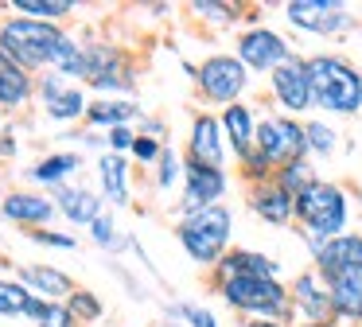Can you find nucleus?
I'll return each instance as SVG.
<instances>
[{
  "label": "nucleus",
  "instance_id": "1",
  "mask_svg": "<svg viewBox=\"0 0 362 327\" xmlns=\"http://www.w3.org/2000/svg\"><path fill=\"white\" fill-rule=\"evenodd\" d=\"M296 226L308 253H320L331 238L351 230V191L335 179H315L308 191L296 195Z\"/></svg>",
  "mask_w": 362,
  "mask_h": 327
},
{
  "label": "nucleus",
  "instance_id": "2",
  "mask_svg": "<svg viewBox=\"0 0 362 327\" xmlns=\"http://www.w3.org/2000/svg\"><path fill=\"white\" fill-rule=\"evenodd\" d=\"M308 59L315 109L327 117H354L362 113V70L339 51H315Z\"/></svg>",
  "mask_w": 362,
  "mask_h": 327
},
{
  "label": "nucleus",
  "instance_id": "3",
  "mask_svg": "<svg viewBox=\"0 0 362 327\" xmlns=\"http://www.w3.org/2000/svg\"><path fill=\"white\" fill-rule=\"evenodd\" d=\"M175 241H180L183 253L195 265L214 269V265L222 261V253L234 246V210H230L226 202L187 210V214H180V222H175Z\"/></svg>",
  "mask_w": 362,
  "mask_h": 327
},
{
  "label": "nucleus",
  "instance_id": "4",
  "mask_svg": "<svg viewBox=\"0 0 362 327\" xmlns=\"http://www.w3.org/2000/svg\"><path fill=\"white\" fill-rule=\"evenodd\" d=\"M230 311L245 319H276V323L292 327V296L281 277H234L226 285H214Z\"/></svg>",
  "mask_w": 362,
  "mask_h": 327
},
{
  "label": "nucleus",
  "instance_id": "5",
  "mask_svg": "<svg viewBox=\"0 0 362 327\" xmlns=\"http://www.w3.org/2000/svg\"><path fill=\"white\" fill-rule=\"evenodd\" d=\"M63 39H66V31L59 23L28 20V16H8V20L0 23V51L8 54L16 67H24L28 74L51 67Z\"/></svg>",
  "mask_w": 362,
  "mask_h": 327
},
{
  "label": "nucleus",
  "instance_id": "6",
  "mask_svg": "<svg viewBox=\"0 0 362 327\" xmlns=\"http://www.w3.org/2000/svg\"><path fill=\"white\" fill-rule=\"evenodd\" d=\"M195 90H199V98H203L206 105L226 109V105H238V101L250 98L253 74L234 51H214V54H206V59L199 62Z\"/></svg>",
  "mask_w": 362,
  "mask_h": 327
},
{
  "label": "nucleus",
  "instance_id": "7",
  "mask_svg": "<svg viewBox=\"0 0 362 327\" xmlns=\"http://www.w3.org/2000/svg\"><path fill=\"white\" fill-rule=\"evenodd\" d=\"M269 86V101L276 105V113L296 117V121H308L315 109L312 98V78H308V59L304 54H292L284 67H276L273 74L265 78Z\"/></svg>",
  "mask_w": 362,
  "mask_h": 327
},
{
  "label": "nucleus",
  "instance_id": "8",
  "mask_svg": "<svg viewBox=\"0 0 362 327\" xmlns=\"http://www.w3.org/2000/svg\"><path fill=\"white\" fill-rule=\"evenodd\" d=\"M234 54L250 67V74H265L269 78L276 67H284V62L296 54V47H292V39L281 35L276 28L257 23V28H242V31H238Z\"/></svg>",
  "mask_w": 362,
  "mask_h": 327
},
{
  "label": "nucleus",
  "instance_id": "9",
  "mask_svg": "<svg viewBox=\"0 0 362 327\" xmlns=\"http://www.w3.org/2000/svg\"><path fill=\"white\" fill-rule=\"evenodd\" d=\"M257 152L265 156L273 168H284L292 160H304L308 156V137H304V121L284 113H265L257 125Z\"/></svg>",
  "mask_w": 362,
  "mask_h": 327
},
{
  "label": "nucleus",
  "instance_id": "10",
  "mask_svg": "<svg viewBox=\"0 0 362 327\" xmlns=\"http://www.w3.org/2000/svg\"><path fill=\"white\" fill-rule=\"evenodd\" d=\"M82 82L102 93H129L136 86L129 59L110 43H90L82 47Z\"/></svg>",
  "mask_w": 362,
  "mask_h": 327
},
{
  "label": "nucleus",
  "instance_id": "11",
  "mask_svg": "<svg viewBox=\"0 0 362 327\" xmlns=\"http://www.w3.org/2000/svg\"><path fill=\"white\" fill-rule=\"evenodd\" d=\"M284 20H288V28L296 31H308V35H346V31L354 28V16L346 4H331V0H288L284 4Z\"/></svg>",
  "mask_w": 362,
  "mask_h": 327
},
{
  "label": "nucleus",
  "instance_id": "12",
  "mask_svg": "<svg viewBox=\"0 0 362 327\" xmlns=\"http://www.w3.org/2000/svg\"><path fill=\"white\" fill-rule=\"evenodd\" d=\"M312 269L323 285H339V280H362V234L346 230L331 238L320 253L312 257Z\"/></svg>",
  "mask_w": 362,
  "mask_h": 327
},
{
  "label": "nucleus",
  "instance_id": "13",
  "mask_svg": "<svg viewBox=\"0 0 362 327\" xmlns=\"http://www.w3.org/2000/svg\"><path fill=\"white\" fill-rule=\"evenodd\" d=\"M183 160L206 164V168H226V164H230V148H226V137H222L218 113H211V109H199V113L191 117Z\"/></svg>",
  "mask_w": 362,
  "mask_h": 327
},
{
  "label": "nucleus",
  "instance_id": "14",
  "mask_svg": "<svg viewBox=\"0 0 362 327\" xmlns=\"http://www.w3.org/2000/svg\"><path fill=\"white\" fill-rule=\"evenodd\" d=\"M230 195V171L226 168H206V164L183 160V195H180V210H199V207H214Z\"/></svg>",
  "mask_w": 362,
  "mask_h": 327
},
{
  "label": "nucleus",
  "instance_id": "15",
  "mask_svg": "<svg viewBox=\"0 0 362 327\" xmlns=\"http://www.w3.org/2000/svg\"><path fill=\"white\" fill-rule=\"evenodd\" d=\"M288 296H292V316L300 323H335L331 319V292L315 277V269H300L288 280Z\"/></svg>",
  "mask_w": 362,
  "mask_h": 327
},
{
  "label": "nucleus",
  "instance_id": "16",
  "mask_svg": "<svg viewBox=\"0 0 362 327\" xmlns=\"http://www.w3.org/2000/svg\"><path fill=\"white\" fill-rule=\"evenodd\" d=\"M245 207H250V214L261 218L265 226H276V230H281V226H296V199H292L276 179L245 187Z\"/></svg>",
  "mask_w": 362,
  "mask_h": 327
},
{
  "label": "nucleus",
  "instance_id": "17",
  "mask_svg": "<svg viewBox=\"0 0 362 327\" xmlns=\"http://www.w3.org/2000/svg\"><path fill=\"white\" fill-rule=\"evenodd\" d=\"M218 121H222V137H226V148H230V160H245V156L257 148V125H261V113L250 105V101H238V105H226L218 109Z\"/></svg>",
  "mask_w": 362,
  "mask_h": 327
},
{
  "label": "nucleus",
  "instance_id": "18",
  "mask_svg": "<svg viewBox=\"0 0 362 327\" xmlns=\"http://www.w3.org/2000/svg\"><path fill=\"white\" fill-rule=\"evenodd\" d=\"M234 277H281V261L261 249H245V246H230L222 253V261L211 269V285H226Z\"/></svg>",
  "mask_w": 362,
  "mask_h": 327
},
{
  "label": "nucleus",
  "instance_id": "19",
  "mask_svg": "<svg viewBox=\"0 0 362 327\" xmlns=\"http://www.w3.org/2000/svg\"><path fill=\"white\" fill-rule=\"evenodd\" d=\"M0 210H4L8 222H20L28 230H47V222L55 218V199H43L35 191H12V195H4Z\"/></svg>",
  "mask_w": 362,
  "mask_h": 327
},
{
  "label": "nucleus",
  "instance_id": "20",
  "mask_svg": "<svg viewBox=\"0 0 362 327\" xmlns=\"http://www.w3.org/2000/svg\"><path fill=\"white\" fill-rule=\"evenodd\" d=\"M43 109H47L51 121H78V117H86V93L78 90V86L63 82V78H43Z\"/></svg>",
  "mask_w": 362,
  "mask_h": 327
},
{
  "label": "nucleus",
  "instance_id": "21",
  "mask_svg": "<svg viewBox=\"0 0 362 327\" xmlns=\"http://www.w3.org/2000/svg\"><path fill=\"white\" fill-rule=\"evenodd\" d=\"M16 280H20L24 288H32L35 296L51 300V304H63V296L74 292V280L66 277L63 269H55V265H20V269H16Z\"/></svg>",
  "mask_w": 362,
  "mask_h": 327
},
{
  "label": "nucleus",
  "instance_id": "22",
  "mask_svg": "<svg viewBox=\"0 0 362 327\" xmlns=\"http://www.w3.org/2000/svg\"><path fill=\"white\" fill-rule=\"evenodd\" d=\"M32 93H35L32 74H28L24 67H16L8 54L0 51V113H12V109L28 105Z\"/></svg>",
  "mask_w": 362,
  "mask_h": 327
},
{
  "label": "nucleus",
  "instance_id": "23",
  "mask_svg": "<svg viewBox=\"0 0 362 327\" xmlns=\"http://www.w3.org/2000/svg\"><path fill=\"white\" fill-rule=\"evenodd\" d=\"M55 210L66 214L74 226H94L102 218V199L86 187H55Z\"/></svg>",
  "mask_w": 362,
  "mask_h": 327
},
{
  "label": "nucleus",
  "instance_id": "24",
  "mask_svg": "<svg viewBox=\"0 0 362 327\" xmlns=\"http://www.w3.org/2000/svg\"><path fill=\"white\" fill-rule=\"evenodd\" d=\"M98 179H102V195L113 207H129V160L117 152H105L98 160Z\"/></svg>",
  "mask_w": 362,
  "mask_h": 327
},
{
  "label": "nucleus",
  "instance_id": "25",
  "mask_svg": "<svg viewBox=\"0 0 362 327\" xmlns=\"http://www.w3.org/2000/svg\"><path fill=\"white\" fill-rule=\"evenodd\" d=\"M331 292V319L339 327H358L362 323V280H339L327 285Z\"/></svg>",
  "mask_w": 362,
  "mask_h": 327
},
{
  "label": "nucleus",
  "instance_id": "26",
  "mask_svg": "<svg viewBox=\"0 0 362 327\" xmlns=\"http://www.w3.org/2000/svg\"><path fill=\"white\" fill-rule=\"evenodd\" d=\"M136 117V105L129 98H98L86 105V121L98 129H121Z\"/></svg>",
  "mask_w": 362,
  "mask_h": 327
},
{
  "label": "nucleus",
  "instance_id": "27",
  "mask_svg": "<svg viewBox=\"0 0 362 327\" xmlns=\"http://www.w3.org/2000/svg\"><path fill=\"white\" fill-rule=\"evenodd\" d=\"M304 137H308V156H320V160H331V156L339 152V140H343L327 117H308Z\"/></svg>",
  "mask_w": 362,
  "mask_h": 327
},
{
  "label": "nucleus",
  "instance_id": "28",
  "mask_svg": "<svg viewBox=\"0 0 362 327\" xmlns=\"http://www.w3.org/2000/svg\"><path fill=\"white\" fill-rule=\"evenodd\" d=\"M191 16L203 20L206 28H238L245 20L242 4H222V0H191Z\"/></svg>",
  "mask_w": 362,
  "mask_h": 327
},
{
  "label": "nucleus",
  "instance_id": "29",
  "mask_svg": "<svg viewBox=\"0 0 362 327\" xmlns=\"http://www.w3.org/2000/svg\"><path fill=\"white\" fill-rule=\"evenodd\" d=\"M78 152H55V156H43L40 164L32 168V179L43 187H63V179L71 176V171H78Z\"/></svg>",
  "mask_w": 362,
  "mask_h": 327
},
{
  "label": "nucleus",
  "instance_id": "30",
  "mask_svg": "<svg viewBox=\"0 0 362 327\" xmlns=\"http://www.w3.org/2000/svg\"><path fill=\"white\" fill-rule=\"evenodd\" d=\"M276 183L284 187V191L296 199L300 191H308V187L320 179V171H315V164H312V156H304V160H292V164H284V168H276Z\"/></svg>",
  "mask_w": 362,
  "mask_h": 327
},
{
  "label": "nucleus",
  "instance_id": "31",
  "mask_svg": "<svg viewBox=\"0 0 362 327\" xmlns=\"http://www.w3.org/2000/svg\"><path fill=\"white\" fill-rule=\"evenodd\" d=\"M12 8L20 16H28V20H43V23H59L63 16L74 12L71 0H16Z\"/></svg>",
  "mask_w": 362,
  "mask_h": 327
},
{
  "label": "nucleus",
  "instance_id": "32",
  "mask_svg": "<svg viewBox=\"0 0 362 327\" xmlns=\"http://www.w3.org/2000/svg\"><path fill=\"white\" fill-rule=\"evenodd\" d=\"M32 296H35V292H32V288H24L20 280L0 277V316H24Z\"/></svg>",
  "mask_w": 362,
  "mask_h": 327
},
{
  "label": "nucleus",
  "instance_id": "33",
  "mask_svg": "<svg viewBox=\"0 0 362 327\" xmlns=\"http://www.w3.org/2000/svg\"><path fill=\"white\" fill-rule=\"evenodd\" d=\"M238 176H242V183H245V187H257V183H269V179L276 176V168L257 152V148H253V152L245 156V160H238Z\"/></svg>",
  "mask_w": 362,
  "mask_h": 327
},
{
  "label": "nucleus",
  "instance_id": "34",
  "mask_svg": "<svg viewBox=\"0 0 362 327\" xmlns=\"http://www.w3.org/2000/svg\"><path fill=\"white\" fill-rule=\"evenodd\" d=\"M66 308L74 311V319H78V323H94V319H102V300H98L94 292H90V288H74L71 296H66Z\"/></svg>",
  "mask_w": 362,
  "mask_h": 327
},
{
  "label": "nucleus",
  "instance_id": "35",
  "mask_svg": "<svg viewBox=\"0 0 362 327\" xmlns=\"http://www.w3.org/2000/svg\"><path fill=\"white\" fill-rule=\"evenodd\" d=\"M175 183H183V156L175 148H164V156L156 164V187L160 191H172Z\"/></svg>",
  "mask_w": 362,
  "mask_h": 327
},
{
  "label": "nucleus",
  "instance_id": "36",
  "mask_svg": "<svg viewBox=\"0 0 362 327\" xmlns=\"http://www.w3.org/2000/svg\"><path fill=\"white\" fill-rule=\"evenodd\" d=\"M172 316H180L187 327H218V316L211 308H203V304H175Z\"/></svg>",
  "mask_w": 362,
  "mask_h": 327
},
{
  "label": "nucleus",
  "instance_id": "37",
  "mask_svg": "<svg viewBox=\"0 0 362 327\" xmlns=\"http://www.w3.org/2000/svg\"><path fill=\"white\" fill-rule=\"evenodd\" d=\"M164 140H156V137H144V132H136V140H133V160H141V164H160V156H164Z\"/></svg>",
  "mask_w": 362,
  "mask_h": 327
},
{
  "label": "nucleus",
  "instance_id": "38",
  "mask_svg": "<svg viewBox=\"0 0 362 327\" xmlns=\"http://www.w3.org/2000/svg\"><path fill=\"white\" fill-rule=\"evenodd\" d=\"M35 327H82V323L74 319V311L63 300V304H47V311H43V319Z\"/></svg>",
  "mask_w": 362,
  "mask_h": 327
},
{
  "label": "nucleus",
  "instance_id": "39",
  "mask_svg": "<svg viewBox=\"0 0 362 327\" xmlns=\"http://www.w3.org/2000/svg\"><path fill=\"white\" fill-rule=\"evenodd\" d=\"M90 234H94V241H98V246H105V249L121 246V238H117V226H113V214H102L94 226H90Z\"/></svg>",
  "mask_w": 362,
  "mask_h": 327
},
{
  "label": "nucleus",
  "instance_id": "40",
  "mask_svg": "<svg viewBox=\"0 0 362 327\" xmlns=\"http://www.w3.org/2000/svg\"><path fill=\"white\" fill-rule=\"evenodd\" d=\"M133 140H136V132L129 129V125H121V129H110V137H105V144H110V152L125 156V152H133Z\"/></svg>",
  "mask_w": 362,
  "mask_h": 327
},
{
  "label": "nucleus",
  "instance_id": "41",
  "mask_svg": "<svg viewBox=\"0 0 362 327\" xmlns=\"http://www.w3.org/2000/svg\"><path fill=\"white\" fill-rule=\"evenodd\" d=\"M32 241L51 246V249H74V238L71 234H59V230H32Z\"/></svg>",
  "mask_w": 362,
  "mask_h": 327
},
{
  "label": "nucleus",
  "instance_id": "42",
  "mask_svg": "<svg viewBox=\"0 0 362 327\" xmlns=\"http://www.w3.org/2000/svg\"><path fill=\"white\" fill-rule=\"evenodd\" d=\"M242 327H288V323H276V319H242Z\"/></svg>",
  "mask_w": 362,
  "mask_h": 327
},
{
  "label": "nucleus",
  "instance_id": "43",
  "mask_svg": "<svg viewBox=\"0 0 362 327\" xmlns=\"http://www.w3.org/2000/svg\"><path fill=\"white\" fill-rule=\"evenodd\" d=\"M0 156H16V140H12V132L8 137H0Z\"/></svg>",
  "mask_w": 362,
  "mask_h": 327
},
{
  "label": "nucleus",
  "instance_id": "44",
  "mask_svg": "<svg viewBox=\"0 0 362 327\" xmlns=\"http://www.w3.org/2000/svg\"><path fill=\"white\" fill-rule=\"evenodd\" d=\"M296 327H339V323H296Z\"/></svg>",
  "mask_w": 362,
  "mask_h": 327
},
{
  "label": "nucleus",
  "instance_id": "45",
  "mask_svg": "<svg viewBox=\"0 0 362 327\" xmlns=\"http://www.w3.org/2000/svg\"><path fill=\"white\" fill-rule=\"evenodd\" d=\"M0 265H4V261H0Z\"/></svg>",
  "mask_w": 362,
  "mask_h": 327
}]
</instances>
